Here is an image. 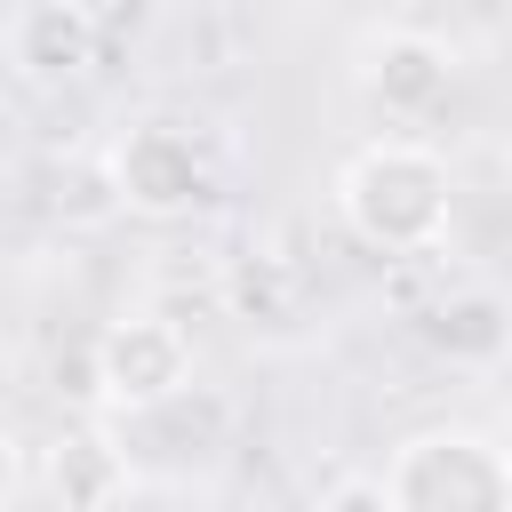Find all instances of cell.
Instances as JSON below:
<instances>
[{
  "mask_svg": "<svg viewBox=\"0 0 512 512\" xmlns=\"http://www.w3.org/2000/svg\"><path fill=\"white\" fill-rule=\"evenodd\" d=\"M384 488L400 512H512V448L464 424H440L392 448Z\"/></svg>",
  "mask_w": 512,
  "mask_h": 512,
  "instance_id": "cell-2",
  "label": "cell"
},
{
  "mask_svg": "<svg viewBox=\"0 0 512 512\" xmlns=\"http://www.w3.org/2000/svg\"><path fill=\"white\" fill-rule=\"evenodd\" d=\"M224 296H232L240 320H288V312H296V272H288L280 256H240V264L224 272Z\"/></svg>",
  "mask_w": 512,
  "mask_h": 512,
  "instance_id": "cell-9",
  "label": "cell"
},
{
  "mask_svg": "<svg viewBox=\"0 0 512 512\" xmlns=\"http://www.w3.org/2000/svg\"><path fill=\"white\" fill-rule=\"evenodd\" d=\"M504 8H512V0H504Z\"/></svg>",
  "mask_w": 512,
  "mask_h": 512,
  "instance_id": "cell-12",
  "label": "cell"
},
{
  "mask_svg": "<svg viewBox=\"0 0 512 512\" xmlns=\"http://www.w3.org/2000/svg\"><path fill=\"white\" fill-rule=\"evenodd\" d=\"M40 480L56 496V512H120L136 472H128V448L104 432V424H64L48 448H40Z\"/></svg>",
  "mask_w": 512,
  "mask_h": 512,
  "instance_id": "cell-6",
  "label": "cell"
},
{
  "mask_svg": "<svg viewBox=\"0 0 512 512\" xmlns=\"http://www.w3.org/2000/svg\"><path fill=\"white\" fill-rule=\"evenodd\" d=\"M48 208H56L64 224H112L128 200H120V184H112V160H72V168H56Z\"/></svg>",
  "mask_w": 512,
  "mask_h": 512,
  "instance_id": "cell-10",
  "label": "cell"
},
{
  "mask_svg": "<svg viewBox=\"0 0 512 512\" xmlns=\"http://www.w3.org/2000/svg\"><path fill=\"white\" fill-rule=\"evenodd\" d=\"M96 376H104V408L120 416H152L168 400H184L192 384V336L160 312H120L96 336Z\"/></svg>",
  "mask_w": 512,
  "mask_h": 512,
  "instance_id": "cell-3",
  "label": "cell"
},
{
  "mask_svg": "<svg viewBox=\"0 0 512 512\" xmlns=\"http://www.w3.org/2000/svg\"><path fill=\"white\" fill-rule=\"evenodd\" d=\"M424 336H432V352H448V360H496L504 344H512V304L504 296H488V288H456V296H440L432 304V320H424Z\"/></svg>",
  "mask_w": 512,
  "mask_h": 512,
  "instance_id": "cell-8",
  "label": "cell"
},
{
  "mask_svg": "<svg viewBox=\"0 0 512 512\" xmlns=\"http://www.w3.org/2000/svg\"><path fill=\"white\" fill-rule=\"evenodd\" d=\"M112 160V184L128 200V216H192L208 200V152L184 120H136L120 128V144L104 152Z\"/></svg>",
  "mask_w": 512,
  "mask_h": 512,
  "instance_id": "cell-4",
  "label": "cell"
},
{
  "mask_svg": "<svg viewBox=\"0 0 512 512\" xmlns=\"http://www.w3.org/2000/svg\"><path fill=\"white\" fill-rule=\"evenodd\" d=\"M320 512H400V504H392L384 480H336V488L320 496Z\"/></svg>",
  "mask_w": 512,
  "mask_h": 512,
  "instance_id": "cell-11",
  "label": "cell"
},
{
  "mask_svg": "<svg viewBox=\"0 0 512 512\" xmlns=\"http://www.w3.org/2000/svg\"><path fill=\"white\" fill-rule=\"evenodd\" d=\"M8 64L24 88H64L96 64V24L80 0H24L8 16Z\"/></svg>",
  "mask_w": 512,
  "mask_h": 512,
  "instance_id": "cell-7",
  "label": "cell"
},
{
  "mask_svg": "<svg viewBox=\"0 0 512 512\" xmlns=\"http://www.w3.org/2000/svg\"><path fill=\"white\" fill-rule=\"evenodd\" d=\"M352 80H360V96H368L384 120H424V112L448 104L456 56H448V40H432V32H416V24H384V32H368Z\"/></svg>",
  "mask_w": 512,
  "mask_h": 512,
  "instance_id": "cell-5",
  "label": "cell"
},
{
  "mask_svg": "<svg viewBox=\"0 0 512 512\" xmlns=\"http://www.w3.org/2000/svg\"><path fill=\"white\" fill-rule=\"evenodd\" d=\"M336 216L376 256H424V248H440V232L456 216V176L432 144L376 136L336 168Z\"/></svg>",
  "mask_w": 512,
  "mask_h": 512,
  "instance_id": "cell-1",
  "label": "cell"
}]
</instances>
